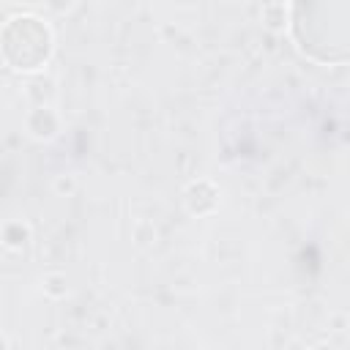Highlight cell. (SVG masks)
<instances>
[{
    "instance_id": "cell-1",
    "label": "cell",
    "mask_w": 350,
    "mask_h": 350,
    "mask_svg": "<svg viewBox=\"0 0 350 350\" xmlns=\"http://www.w3.org/2000/svg\"><path fill=\"white\" fill-rule=\"evenodd\" d=\"M295 38L317 60H350V0H295Z\"/></svg>"
}]
</instances>
